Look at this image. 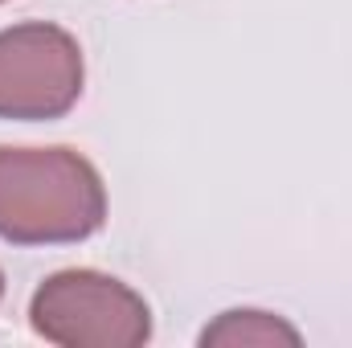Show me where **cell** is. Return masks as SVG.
<instances>
[{
    "mask_svg": "<svg viewBox=\"0 0 352 348\" xmlns=\"http://www.w3.org/2000/svg\"><path fill=\"white\" fill-rule=\"evenodd\" d=\"M299 328H291L283 316H270V312H221L205 332H201V345H230V348H246V345H299Z\"/></svg>",
    "mask_w": 352,
    "mask_h": 348,
    "instance_id": "277c9868",
    "label": "cell"
},
{
    "mask_svg": "<svg viewBox=\"0 0 352 348\" xmlns=\"http://www.w3.org/2000/svg\"><path fill=\"white\" fill-rule=\"evenodd\" d=\"M87 83V62L62 25L25 21L0 29V119L50 123L74 111Z\"/></svg>",
    "mask_w": 352,
    "mask_h": 348,
    "instance_id": "3957f363",
    "label": "cell"
},
{
    "mask_svg": "<svg viewBox=\"0 0 352 348\" xmlns=\"http://www.w3.org/2000/svg\"><path fill=\"white\" fill-rule=\"evenodd\" d=\"M0 299H4V270H0Z\"/></svg>",
    "mask_w": 352,
    "mask_h": 348,
    "instance_id": "5b68a950",
    "label": "cell"
},
{
    "mask_svg": "<svg viewBox=\"0 0 352 348\" xmlns=\"http://www.w3.org/2000/svg\"><path fill=\"white\" fill-rule=\"evenodd\" d=\"M29 324L62 348H140L152 340V307L102 270H58L29 299Z\"/></svg>",
    "mask_w": 352,
    "mask_h": 348,
    "instance_id": "7a4b0ae2",
    "label": "cell"
},
{
    "mask_svg": "<svg viewBox=\"0 0 352 348\" xmlns=\"http://www.w3.org/2000/svg\"><path fill=\"white\" fill-rule=\"evenodd\" d=\"M107 221V184L74 148H0V238L12 246L87 242Z\"/></svg>",
    "mask_w": 352,
    "mask_h": 348,
    "instance_id": "6da1fadb",
    "label": "cell"
},
{
    "mask_svg": "<svg viewBox=\"0 0 352 348\" xmlns=\"http://www.w3.org/2000/svg\"><path fill=\"white\" fill-rule=\"evenodd\" d=\"M0 4H4V0H0Z\"/></svg>",
    "mask_w": 352,
    "mask_h": 348,
    "instance_id": "8992f818",
    "label": "cell"
}]
</instances>
